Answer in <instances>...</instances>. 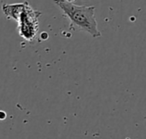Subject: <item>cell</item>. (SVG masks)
Segmentation results:
<instances>
[{
  "instance_id": "1",
  "label": "cell",
  "mask_w": 146,
  "mask_h": 139,
  "mask_svg": "<svg viewBox=\"0 0 146 139\" xmlns=\"http://www.w3.org/2000/svg\"><path fill=\"white\" fill-rule=\"evenodd\" d=\"M54 3L69 19L70 26L86 32L93 38L102 36L95 18V6L76 5L65 0H54Z\"/></svg>"
},
{
  "instance_id": "4",
  "label": "cell",
  "mask_w": 146,
  "mask_h": 139,
  "mask_svg": "<svg viewBox=\"0 0 146 139\" xmlns=\"http://www.w3.org/2000/svg\"><path fill=\"white\" fill-rule=\"evenodd\" d=\"M6 117H7L6 113H5L4 111H3V110H0V120H5V119H6Z\"/></svg>"
},
{
  "instance_id": "2",
  "label": "cell",
  "mask_w": 146,
  "mask_h": 139,
  "mask_svg": "<svg viewBox=\"0 0 146 139\" xmlns=\"http://www.w3.org/2000/svg\"><path fill=\"white\" fill-rule=\"evenodd\" d=\"M41 15L42 13L40 11L34 9L26 2L24 9L17 21L18 32L22 38L28 42L35 39L38 32V18Z\"/></svg>"
},
{
  "instance_id": "3",
  "label": "cell",
  "mask_w": 146,
  "mask_h": 139,
  "mask_svg": "<svg viewBox=\"0 0 146 139\" xmlns=\"http://www.w3.org/2000/svg\"><path fill=\"white\" fill-rule=\"evenodd\" d=\"M26 2L21 3H14V4H3L2 10L3 15L8 19H13L15 21H18L21 14L22 13Z\"/></svg>"
},
{
  "instance_id": "5",
  "label": "cell",
  "mask_w": 146,
  "mask_h": 139,
  "mask_svg": "<svg viewBox=\"0 0 146 139\" xmlns=\"http://www.w3.org/2000/svg\"><path fill=\"white\" fill-rule=\"evenodd\" d=\"M65 1H67V2H69V3H73V2H74L75 0H65Z\"/></svg>"
}]
</instances>
